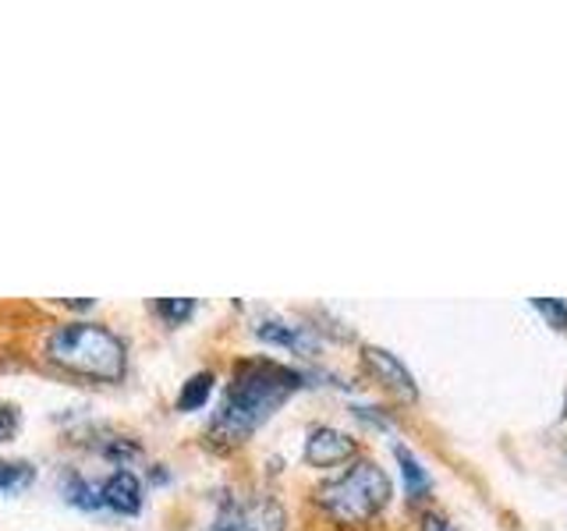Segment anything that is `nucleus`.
I'll return each mask as SVG.
<instances>
[{
	"instance_id": "1",
	"label": "nucleus",
	"mask_w": 567,
	"mask_h": 531,
	"mask_svg": "<svg viewBox=\"0 0 567 531\" xmlns=\"http://www.w3.org/2000/svg\"><path fill=\"white\" fill-rule=\"evenodd\" d=\"M309 379H316L312 372L262 358V354L241 358L230 368L220 407H217V415H213L206 436L217 442V447H238V442L252 439L298 389L309 386Z\"/></svg>"
},
{
	"instance_id": "2",
	"label": "nucleus",
	"mask_w": 567,
	"mask_h": 531,
	"mask_svg": "<svg viewBox=\"0 0 567 531\" xmlns=\"http://www.w3.org/2000/svg\"><path fill=\"white\" fill-rule=\"evenodd\" d=\"M390 500H394V482L372 457L351 460L341 475L316 486V507L337 528H369Z\"/></svg>"
},
{
	"instance_id": "3",
	"label": "nucleus",
	"mask_w": 567,
	"mask_h": 531,
	"mask_svg": "<svg viewBox=\"0 0 567 531\" xmlns=\"http://www.w3.org/2000/svg\"><path fill=\"white\" fill-rule=\"evenodd\" d=\"M47 358L93 383H121L128 372V347L103 323H64L47 336Z\"/></svg>"
},
{
	"instance_id": "4",
	"label": "nucleus",
	"mask_w": 567,
	"mask_h": 531,
	"mask_svg": "<svg viewBox=\"0 0 567 531\" xmlns=\"http://www.w3.org/2000/svg\"><path fill=\"white\" fill-rule=\"evenodd\" d=\"M288 528V513L274 500V496H227L220 500L217 518H213L209 531H284Z\"/></svg>"
},
{
	"instance_id": "5",
	"label": "nucleus",
	"mask_w": 567,
	"mask_h": 531,
	"mask_svg": "<svg viewBox=\"0 0 567 531\" xmlns=\"http://www.w3.org/2000/svg\"><path fill=\"white\" fill-rule=\"evenodd\" d=\"M252 333H256V341H262L266 347L298 354V358H319V351H323V336H319L312 326L291 323V319H284V315H262V319H256Z\"/></svg>"
},
{
	"instance_id": "6",
	"label": "nucleus",
	"mask_w": 567,
	"mask_h": 531,
	"mask_svg": "<svg viewBox=\"0 0 567 531\" xmlns=\"http://www.w3.org/2000/svg\"><path fill=\"white\" fill-rule=\"evenodd\" d=\"M301 460L309 468H341L359 460V439L337 425H312L301 442Z\"/></svg>"
},
{
	"instance_id": "7",
	"label": "nucleus",
	"mask_w": 567,
	"mask_h": 531,
	"mask_svg": "<svg viewBox=\"0 0 567 531\" xmlns=\"http://www.w3.org/2000/svg\"><path fill=\"white\" fill-rule=\"evenodd\" d=\"M362 362L369 368V376L377 379L386 394H394L404 404H419V383L394 351H386L380 344H362Z\"/></svg>"
},
{
	"instance_id": "8",
	"label": "nucleus",
	"mask_w": 567,
	"mask_h": 531,
	"mask_svg": "<svg viewBox=\"0 0 567 531\" xmlns=\"http://www.w3.org/2000/svg\"><path fill=\"white\" fill-rule=\"evenodd\" d=\"M100 500L106 510L124 513V518H135V513L142 510V503H146V496H142V482H138L135 471L117 468L114 475H106L100 482Z\"/></svg>"
},
{
	"instance_id": "9",
	"label": "nucleus",
	"mask_w": 567,
	"mask_h": 531,
	"mask_svg": "<svg viewBox=\"0 0 567 531\" xmlns=\"http://www.w3.org/2000/svg\"><path fill=\"white\" fill-rule=\"evenodd\" d=\"M394 460H398V471H401V486H404V500L408 507H419L430 500L433 492V475L430 468L422 465L415 457V450L408 442H394Z\"/></svg>"
},
{
	"instance_id": "10",
	"label": "nucleus",
	"mask_w": 567,
	"mask_h": 531,
	"mask_svg": "<svg viewBox=\"0 0 567 531\" xmlns=\"http://www.w3.org/2000/svg\"><path fill=\"white\" fill-rule=\"evenodd\" d=\"M213 389H217V376H213L209 368L192 372V376L182 383V394H177L174 407H177V412H182V415L203 412V407L209 404V397H213Z\"/></svg>"
},
{
	"instance_id": "11",
	"label": "nucleus",
	"mask_w": 567,
	"mask_h": 531,
	"mask_svg": "<svg viewBox=\"0 0 567 531\" xmlns=\"http://www.w3.org/2000/svg\"><path fill=\"white\" fill-rule=\"evenodd\" d=\"M61 492H64V503L75 507V510H103V500H100V486L89 482L85 475L79 471H68L64 482H61Z\"/></svg>"
},
{
	"instance_id": "12",
	"label": "nucleus",
	"mask_w": 567,
	"mask_h": 531,
	"mask_svg": "<svg viewBox=\"0 0 567 531\" xmlns=\"http://www.w3.org/2000/svg\"><path fill=\"white\" fill-rule=\"evenodd\" d=\"M35 482V465L29 460H0V492H25Z\"/></svg>"
},
{
	"instance_id": "13",
	"label": "nucleus",
	"mask_w": 567,
	"mask_h": 531,
	"mask_svg": "<svg viewBox=\"0 0 567 531\" xmlns=\"http://www.w3.org/2000/svg\"><path fill=\"white\" fill-rule=\"evenodd\" d=\"M195 309H199V301L195 298H159V301H153V312L164 319L167 326H185L195 315Z\"/></svg>"
},
{
	"instance_id": "14",
	"label": "nucleus",
	"mask_w": 567,
	"mask_h": 531,
	"mask_svg": "<svg viewBox=\"0 0 567 531\" xmlns=\"http://www.w3.org/2000/svg\"><path fill=\"white\" fill-rule=\"evenodd\" d=\"M532 309L539 312V319L557 333H567V298H532Z\"/></svg>"
},
{
	"instance_id": "15",
	"label": "nucleus",
	"mask_w": 567,
	"mask_h": 531,
	"mask_svg": "<svg viewBox=\"0 0 567 531\" xmlns=\"http://www.w3.org/2000/svg\"><path fill=\"white\" fill-rule=\"evenodd\" d=\"M100 454H103L106 460H114L117 468H124L128 460H135V457L142 454V447H138L135 439H128V436H111V439H106L103 447H100Z\"/></svg>"
},
{
	"instance_id": "16",
	"label": "nucleus",
	"mask_w": 567,
	"mask_h": 531,
	"mask_svg": "<svg viewBox=\"0 0 567 531\" xmlns=\"http://www.w3.org/2000/svg\"><path fill=\"white\" fill-rule=\"evenodd\" d=\"M348 412H351V418H354V421H365V425H372V429H377V433H390V429H394V418H390V415L383 412V407H372V404H351Z\"/></svg>"
},
{
	"instance_id": "17",
	"label": "nucleus",
	"mask_w": 567,
	"mask_h": 531,
	"mask_svg": "<svg viewBox=\"0 0 567 531\" xmlns=\"http://www.w3.org/2000/svg\"><path fill=\"white\" fill-rule=\"evenodd\" d=\"M18 425H22V415H18V407L0 400V442H8L18 436Z\"/></svg>"
},
{
	"instance_id": "18",
	"label": "nucleus",
	"mask_w": 567,
	"mask_h": 531,
	"mask_svg": "<svg viewBox=\"0 0 567 531\" xmlns=\"http://www.w3.org/2000/svg\"><path fill=\"white\" fill-rule=\"evenodd\" d=\"M419 531H457V528L451 524L447 513H440V510H425V513H422Z\"/></svg>"
},
{
	"instance_id": "19",
	"label": "nucleus",
	"mask_w": 567,
	"mask_h": 531,
	"mask_svg": "<svg viewBox=\"0 0 567 531\" xmlns=\"http://www.w3.org/2000/svg\"><path fill=\"white\" fill-rule=\"evenodd\" d=\"M150 482H153V486H167V482H171L167 468H164V465H153V471H150Z\"/></svg>"
}]
</instances>
